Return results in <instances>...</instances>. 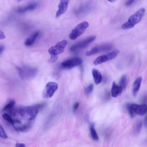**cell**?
Here are the masks:
<instances>
[{
	"mask_svg": "<svg viewBox=\"0 0 147 147\" xmlns=\"http://www.w3.org/2000/svg\"><path fill=\"white\" fill-rule=\"evenodd\" d=\"M23 0H15L17 2H19L20 1H23Z\"/></svg>",
	"mask_w": 147,
	"mask_h": 147,
	"instance_id": "obj_36",
	"label": "cell"
},
{
	"mask_svg": "<svg viewBox=\"0 0 147 147\" xmlns=\"http://www.w3.org/2000/svg\"><path fill=\"white\" fill-rule=\"evenodd\" d=\"M33 124L31 123H26L20 126H16L13 125V126L17 131L25 132L30 130L32 127Z\"/></svg>",
	"mask_w": 147,
	"mask_h": 147,
	"instance_id": "obj_13",
	"label": "cell"
},
{
	"mask_svg": "<svg viewBox=\"0 0 147 147\" xmlns=\"http://www.w3.org/2000/svg\"><path fill=\"white\" fill-rule=\"evenodd\" d=\"M126 107L131 117H134L136 114L131 107V104L129 103L127 104L126 105Z\"/></svg>",
	"mask_w": 147,
	"mask_h": 147,
	"instance_id": "obj_25",
	"label": "cell"
},
{
	"mask_svg": "<svg viewBox=\"0 0 147 147\" xmlns=\"http://www.w3.org/2000/svg\"><path fill=\"white\" fill-rule=\"evenodd\" d=\"M127 83V78L126 75H123L119 81V86H121L123 90L125 89Z\"/></svg>",
	"mask_w": 147,
	"mask_h": 147,
	"instance_id": "obj_20",
	"label": "cell"
},
{
	"mask_svg": "<svg viewBox=\"0 0 147 147\" xmlns=\"http://www.w3.org/2000/svg\"><path fill=\"white\" fill-rule=\"evenodd\" d=\"M2 116L4 119L11 124L12 125H13V119H12L10 115L5 113L2 115Z\"/></svg>",
	"mask_w": 147,
	"mask_h": 147,
	"instance_id": "obj_24",
	"label": "cell"
},
{
	"mask_svg": "<svg viewBox=\"0 0 147 147\" xmlns=\"http://www.w3.org/2000/svg\"><path fill=\"white\" fill-rule=\"evenodd\" d=\"M112 46L110 44H105L96 47L97 53L110 50L112 48Z\"/></svg>",
	"mask_w": 147,
	"mask_h": 147,
	"instance_id": "obj_21",
	"label": "cell"
},
{
	"mask_svg": "<svg viewBox=\"0 0 147 147\" xmlns=\"http://www.w3.org/2000/svg\"><path fill=\"white\" fill-rule=\"evenodd\" d=\"M67 43V41L63 40L58 42L49 49L48 52L51 56L49 61V62L54 63L57 60L58 55L64 51Z\"/></svg>",
	"mask_w": 147,
	"mask_h": 147,
	"instance_id": "obj_3",
	"label": "cell"
},
{
	"mask_svg": "<svg viewBox=\"0 0 147 147\" xmlns=\"http://www.w3.org/2000/svg\"><path fill=\"white\" fill-rule=\"evenodd\" d=\"M142 80V78L139 77L137 78L133 82L132 92L134 96H136L138 93L140 88Z\"/></svg>",
	"mask_w": 147,
	"mask_h": 147,
	"instance_id": "obj_12",
	"label": "cell"
},
{
	"mask_svg": "<svg viewBox=\"0 0 147 147\" xmlns=\"http://www.w3.org/2000/svg\"><path fill=\"white\" fill-rule=\"evenodd\" d=\"M79 103L78 102L75 103L73 106V109L74 111L77 109L79 107Z\"/></svg>",
	"mask_w": 147,
	"mask_h": 147,
	"instance_id": "obj_31",
	"label": "cell"
},
{
	"mask_svg": "<svg viewBox=\"0 0 147 147\" xmlns=\"http://www.w3.org/2000/svg\"><path fill=\"white\" fill-rule=\"evenodd\" d=\"M92 73L95 83L96 84H100L102 80V76L100 72L97 69L94 68Z\"/></svg>",
	"mask_w": 147,
	"mask_h": 147,
	"instance_id": "obj_15",
	"label": "cell"
},
{
	"mask_svg": "<svg viewBox=\"0 0 147 147\" xmlns=\"http://www.w3.org/2000/svg\"><path fill=\"white\" fill-rule=\"evenodd\" d=\"M36 3H30L25 6L20 8L18 11L20 13H23L28 11L33 10L35 9L37 7Z\"/></svg>",
	"mask_w": 147,
	"mask_h": 147,
	"instance_id": "obj_14",
	"label": "cell"
},
{
	"mask_svg": "<svg viewBox=\"0 0 147 147\" xmlns=\"http://www.w3.org/2000/svg\"><path fill=\"white\" fill-rule=\"evenodd\" d=\"M15 101L14 100H11L4 107L3 110L4 111L9 113L14 107Z\"/></svg>",
	"mask_w": 147,
	"mask_h": 147,
	"instance_id": "obj_19",
	"label": "cell"
},
{
	"mask_svg": "<svg viewBox=\"0 0 147 147\" xmlns=\"http://www.w3.org/2000/svg\"><path fill=\"white\" fill-rule=\"evenodd\" d=\"M82 62V59L79 57H74L67 59L61 64L63 69H69L81 64Z\"/></svg>",
	"mask_w": 147,
	"mask_h": 147,
	"instance_id": "obj_5",
	"label": "cell"
},
{
	"mask_svg": "<svg viewBox=\"0 0 147 147\" xmlns=\"http://www.w3.org/2000/svg\"><path fill=\"white\" fill-rule=\"evenodd\" d=\"M142 121L141 120L138 121L136 124L134 129V133L135 135H137L140 133L142 127Z\"/></svg>",
	"mask_w": 147,
	"mask_h": 147,
	"instance_id": "obj_22",
	"label": "cell"
},
{
	"mask_svg": "<svg viewBox=\"0 0 147 147\" xmlns=\"http://www.w3.org/2000/svg\"><path fill=\"white\" fill-rule=\"evenodd\" d=\"M38 32L34 33L25 40L24 44L27 46H30L33 44L37 36L38 35Z\"/></svg>",
	"mask_w": 147,
	"mask_h": 147,
	"instance_id": "obj_16",
	"label": "cell"
},
{
	"mask_svg": "<svg viewBox=\"0 0 147 147\" xmlns=\"http://www.w3.org/2000/svg\"><path fill=\"white\" fill-rule=\"evenodd\" d=\"M58 88L57 84L54 82H49L46 85L42 93V96L45 98L52 96Z\"/></svg>",
	"mask_w": 147,
	"mask_h": 147,
	"instance_id": "obj_6",
	"label": "cell"
},
{
	"mask_svg": "<svg viewBox=\"0 0 147 147\" xmlns=\"http://www.w3.org/2000/svg\"><path fill=\"white\" fill-rule=\"evenodd\" d=\"M131 107L136 114L143 115L147 112V107L146 105H138L136 104H131Z\"/></svg>",
	"mask_w": 147,
	"mask_h": 147,
	"instance_id": "obj_10",
	"label": "cell"
},
{
	"mask_svg": "<svg viewBox=\"0 0 147 147\" xmlns=\"http://www.w3.org/2000/svg\"><path fill=\"white\" fill-rule=\"evenodd\" d=\"M69 3V0H60L55 14L56 18L59 17L65 13L67 9Z\"/></svg>",
	"mask_w": 147,
	"mask_h": 147,
	"instance_id": "obj_9",
	"label": "cell"
},
{
	"mask_svg": "<svg viewBox=\"0 0 147 147\" xmlns=\"http://www.w3.org/2000/svg\"><path fill=\"white\" fill-rule=\"evenodd\" d=\"M17 69L20 77L23 79L31 77L36 72L35 69L26 67H18Z\"/></svg>",
	"mask_w": 147,
	"mask_h": 147,
	"instance_id": "obj_7",
	"label": "cell"
},
{
	"mask_svg": "<svg viewBox=\"0 0 147 147\" xmlns=\"http://www.w3.org/2000/svg\"><path fill=\"white\" fill-rule=\"evenodd\" d=\"M4 49V47L2 45L0 46V55L2 53Z\"/></svg>",
	"mask_w": 147,
	"mask_h": 147,
	"instance_id": "obj_33",
	"label": "cell"
},
{
	"mask_svg": "<svg viewBox=\"0 0 147 147\" xmlns=\"http://www.w3.org/2000/svg\"><path fill=\"white\" fill-rule=\"evenodd\" d=\"M110 2H113L115 1L116 0H107Z\"/></svg>",
	"mask_w": 147,
	"mask_h": 147,
	"instance_id": "obj_35",
	"label": "cell"
},
{
	"mask_svg": "<svg viewBox=\"0 0 147 147\" xmlns=\"http://www.w3.org/2000/svg\"><path fill=\"white\" fill-rule=\"evenodd\" d=\"M96 38L94 36H89L72 46L70 49V50L72 51H74L78 49L85 48L94 41Z\"/></svg>",
	"mask_w": 147,
	"mask_h": 147,
	"instance_id": "obj_8",
	"label": "cell"
},
{
	"mask_svg": "<svg viewBox=\"0 0 147 147\" xmlns=\"http://www.w3.org/2000/svg\"><path fill=\"white\" fill-rule=\"evenodd\" d=\"M42 106L36 105L28 106H23L17 110L20 116L27 121L34 122L39 110Z\"/></svg>",
	"mask_w": 147,
	"mask_h": 147,
	"instance_id": "obj_1",
	"label": "cell"
},
{
	"mask_svg": "<svg viewBox=\"0 0 147 147\" xmlns=\"http://www.w3.org/2000/svg\"><path fill=\"white\" fill-rule=\"evenodd\" d=\"M145 12V9L144 8H141L139 9L122 25L121 28L124 30L127 29L134 27L135 25L141 20Z\"/></svg>",
	"mask_w": 147,
	"mask_h": 147,
	"instance_id": "obj_2",
	"label": "cell"
},
{
	"mask_svg": "<svg viewBox=\"0 0 147 147\" xmlns=\"http://www.w3.org/2000/svg\"><path fill=\"white\" fill-rule=\"evenodd\" d=\"M5 35L3 32L1 30H0V39H3L5 38Z\"/></svg>",
	"mask_w": 147,
	"mask_h": 147,
	"instance_id": "obj_30",
	"label": "cell"
},
{
	"mask_svg": "<svg viewBox=\"0 0 147 147\" xmlns=\"http://www.w3.org/2000/svg\"><path fill=\"white\" fill-rule=\"evenodd\" d=\"M108 61L106 55L100 56L94 60L93 63L95 65L100 64Z\"/></svg>",
	"mask_w": 147,
	"mask_h": 147,
	"instance_id": "obj_17",
	"label": "cell"
},
{
	"mask_svg": "<svg viewBox=\"0 0 147 147\" xmlns=\"http://www.w3.org/2000/svg\"><path fill=\"white\" fill-rule=\"evenodd\" d=\"M0 136L3 139H6L8 138L6 134L5 130L3 127L0 124Z\"/></svg>",
	"mask_w": 147,
	"mask_h": 147,
	"instance_id": "obj_26",
	"label": "cell"
},
{
	"mask_svg": "<svg viewBox=\"0 0 147 147\" xmlns=\"http://www.w3.org/2000/svg\"><path fill=\"white\" fill-rule=\"evenodd\" d=\"M16 146L17 147H24L25 145L22 143H18L16 144Z\"/></svg>",
	"mask_w": 147,
	"mask_h": 147,
	"instance_id": "obj_32",
	"label": "cell"
},
{
	"mask_svg": "<svg viewBox=\"0 0 147 147\" xmlns=\"http://www.w3.org/2000/svg\"><path fill=\"white\" fill-rule=\"evenodd\" d=\"M137 0H128L125 3L126 6H129L133 4Z\"/></svg>",
	"mask_w": 147,
	"mask_h": 147,
	"instance_id": "obj_29",
	"label": "cell"
},
{
	"mask_svg": "<svg viewBox=\"0 0 147 147\" xmlns=\"http://www.w3.org/2000/svg\"><path fill=\"white\" fill-rule=\"evenodd\" d=\"M119 52L118 50H116L114 51L109 53L106 54L107 57L108 61L111 60L115 58L119 53Z\"/></svg>",
	"mask_w": 147,
	"mask_h": 147,
	"instance_id": "obj_23",
	"label": "cell"
},
{
	"mask_svg": "<svg viewBox=\"0 0 147 147\" xmlns=\"http://www.w3.org/2000/svg\"><path fill=\"white\" fill-rule=\"evenodd\" d=\"M144 125L145 127H146L147 126V117H146L144 119Z\"/></svg>",
	"mask_w": 147,
	"mask_h": 147,
	"instance_id": "obj_34",
	"label": "cell"
},
{
	"mask_svg": "<svg viewBox=\"0 0 147 147\" xmlns=\"http://www.w3.org/2000/svg\"><path fill=\"white\" fill-rule=\"evenodd\" d=\"M93 89V84H91L85 88V91L86 93L87 94H90L92 92Z\"/></svg>",
	"mask_w": 147,
	"mask_h": 147,
	"instance_id": "obj_27",
	"label": "cell"
},
{
	"mask_svg": "<svg viewBox=\"0 0 147 147\" xmlns=\"http://www.w3.org/2000/svg\"><path fill=\"white\" fill-rule=\"evenodd\" d=\"M90 135L92 138L94 140L98 141L99 140V137L94 128V124L90 125Z\"/></svg>",
	"mask_w": 147,
	"mask_h": 147,
	"instance_id": "obj_18",
	"label": "cell"
},
{
	"mask_svg": "<svg viewBox=\"0 0 147 147\" xmlns=\"http://www.w3.org/2000/svg\"><path fill=\"white\" fill-rule=\"evenodd\" d=\"M89 25L88 23L86 21H84L78 24L69 34V38L72 40H76L84 32Z\"/></svg>",
	"mask_w": 147,
	"mask_h": 147,
	"instance_id": "obj_4",
	"label": "cell"
},
{
	"mask_svg": "<svg viewBox=\"0 0 147 147\" xmlns=\"http://www.w3.org/2000/svg\"><path fill=\"white\" fill-rule=\"evenodd\" d=\"M97 53V49L96 47L93 48L91 50L86 52V55L87 56H90L95 53Z\"/></svg>",
	"mask_w": 147,
	"mask_h": 147,
	"instance_id": "obj_28",
	"label": "cell"
},
{
	"mask_svg": "<svg viewBox=\"0 0 147 147\" xmlns=\"http://www.w3.org/2000/svg\"><path fill=\"white\" fill-rule=\"evenodd\" d=\"M123 90L121 86L117 85L115 82H113L111 91L112 96L114 98L117 97L122 93Z\"/></svg>",
	"mask_w": 147,
	"mask_h": 147,
	"instance_id": "obj_11",
	"label": "cell"
}]
</instances>
